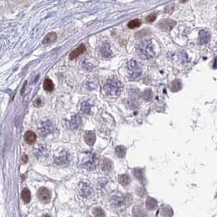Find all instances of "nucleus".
Wrapping results in <instances>:
<instances>
[{
  "label": "nucleus",
  "mask_w": 217,
  "mask_h": 217,
  "mask_svg": "<svg viewBox=\"0 0 217 217\" xmlns=\"http://www.w3.org/2000/svg\"><path fill=\"white\" fill-rule=\"evenodd\" d=\"M105 94L110 98H117L122 89V84L118 79L111 78L106 81L104 86Z\"/></svg>",
  "instance_id": "obj_1"
},
{
  "label": "nucleus",
  "mask_w": 217,
  "mask_h": 217,
  "mask_svg": "<svg viewBox=\"0 0 217 217\" xmlns=\"http://www.w3.org/2000/svg\"><path fill=\"white\" fill-rule=\"evenodd\" d=\"M138 51L140 54L147 59L153 58L155 55V51L153 50L152 45L150 41H145L141 44L138 47Z\"/></svg>",
  "instance_id": "obj_2"
},
{
  "label": "nucleus",
  "mask_w": 217,
  "mask_h": 217,
  "mask_svg": "<svg viewBox=\"0 0 217 217\" xmlns=\"http://www.w3.org/2000/svg\"><path fill=\"white\" fill-rule=\"evenodd\" d=\"M127 68H128V74L130 76L131 78H137L141 76L142 74V68L139 65V64L135 60H131L128 63V65H127Z\"/></svg>",
  "instance_id": "obj_3"
},
{
  "label": "nucleus",
  "mask_w": 217,
  "mask_h": 217,
  "mask_svg": "<svg viewBox=\"0 0 217 217\" xmlns=\"http://www.w3.org/2000/svg\"><path fill=\"white\" fill-rule=\"evenodd\" d=\"M98 162H99V159H98V157L96 156V155L95 154L89 153L88 155V156L85 158V162L82 163L81 165L87 170H94L95 169V167H97Z\"/></svg>",
  "instance_id": "obj_4"
},
{
  "label": "nucleus",
  "mask_w": 217,
  "mask_h": 217,
  "mask_svg": "<svg viewBox=\"0 0 217 217\" xmlns=\"http://www.w3.org/2000/svg\"><path fill=\"white\" fill-rule=\"evenodd\" d=\"M37 196L41 203H49L51 199V194L50 190L45 187H41L37 190Z\"/></svg>",
  "instance_id": "obj_5"
},
{
  "label": "nucleus",
  "mask_w": 217,
  "mask_h": 217,
  "mask_svg": "<svg viewBox=\"0 0 217 217\" xmlns=\"http://www.w3.org/2000/svg\"><path fill=\"white\" fill-rule=\"evenodd\" d=\"M175 25H176V22H175V21H173L172 20H170V19H166V20H163V21L159 22V26L162 30L168 31V30H170V29H172Z\"/></svg>",
  "instance_id": "obj_6"
},
{
  "label": "nucleus",
  "mask_w": 217,
  "mask_h": 217,
  "mask_svg": "<svg viewBox=\"0 0 217 217\" xmlns=\"http://www.w3.org/2000/svg\"><path fill=\"white\" fill-rule=\"evenodd\" d=\"M85 50H86L85 49V46L84 44H81V45L79 46L77 49H75L73 51L71 52L70 55H69V59L70 60H74V59L77 58L78 56H80L84 52H85Z\"/></svg>",
  "instance_id": "obj_7"
},
{
  "label": "nucleus",
  "mask_w": 217,
  "mask_h": 217,
  "mask_svg": "<svg viewBox=\"0 0 217 217\" xmlns=\"http://www.w3.org/2000/svg\"><path fill=\"white\" fill-rule=\"evenodd\" d=\"M79 193L84 198H86L90 193V187L87 183L85 182H81L79 184Z\"/></svg>",
  "instance_id": "obj_8"
},
{
  "label": "nucleus",
  "mask_w": 217,
  "mask_h": 217,
  "mask_svg": "<svg viewBox=\"0 0 217 217\" xmlns=\"http://www.w3.org/2000/svg\"><path fill=\"white\" fill-rule=\"evenodd\" d=\"M84 138H85V142H86V144H88L89 146H93L95 142V140H96V136H95L94 132L88 131L85 133Z\"/></svg>",
  "instance_id": "obj_9"
},
{
  "label": "nucleus",
  "mask_w": 217,
  "mask_h": 217,
  "mask_svg": "<svg viewBox=\"0 0 217 217\" xmlns=\"http://www.w3.org/2000/svg\"><path fill=\"white\" fill-rule=\"evenodd\" d=\"M81 123V118L79 116H77V115H76V116H72V120H71L70 123H69V127H70L71 128L75 129V128H78V127L80 126Z\"/></svg>",
  "instance_id": "obj_10"
},
{
  "label": "nucleus",
  "mask_w": 217,
  "mask_h": 217,
  "mask_svg": "<svg viewBox=\"0 0 217 217\" xmlns=\"http://www.w3.org/2000/svg\"><path fill=\"white\" fill-rule=\"evenodd\" d=\"M100 51H101L102 55L105 57V58H108V57L112 55V51L110 49V46L108 43H105L102 46Z\"/></svg>",
  "instance_id": "obj_11"
},
{
  "label": "nucleus",
  "mask_w": 217,
  "mask_h": 217,
  "mask_svg": "<svg viewBox=\"0 0 217 217\" xmlns=\"http://www.w3.org/2000/svg\"><path fill=\"white\" fill-rule=\"evenodd\" d=\"M25 139L29 144H33V142H35L36 139H37V136L32 131H28L25 134Z\"/></svg>",
  "instance_id": "obj_12"
},
{
  "label": "nucleus",
  "mask_w": 217,
  "mask_h": 217,
  "mask_svg": "<svg viewBox=\"0 0 217 217\" xmlns=\"http://www.w3.org/2000/svg\"><path fill=\"white\" fill-rule=\"evenodd\" d=\"M56 38H57V35H56L55 33H54V32L49 33L47 35L44 37L43 44H50L51 42H54Z\"/></svg>",
  "instance_id": "obj_13"
},
{
  "label": "nucleus",
  "mask_w": 217,
  "mask_h": 217,
  "mask_svg": "<svg viewBox=\"0 0 217 217\" xmlns=\"http://www.w3.org/2000/svg\"><path fill=\"white\" fill-rule=\"evenodd\" d=\"M21 198L25 203H29L31 200V194L29 189H24L21 192Z\"/></svg>",
  "instance_id": "obj_14"
},
{
  "label": "nucleus",
  "mask_w": 217,
  "mask_h": 217,
  "mask_svg": "<svg viewBox=\"0 0 217 217\" xmlns=\"http://www.w3.org/2000/svg\"><path fill=\"white\" fill-rule=\"evenodd\" d=\"M146 206L148 210H154L157 206V202L152 198H148L146 201Z\"/></svg>",
  "instance_id": "obj_15"
},
{
  "label": "nucleus",
  "mask_w": 217,
  "mask_h": 217,
  "mask_svg": "<svg viewBox=\"0 0 217 217\" xmlns=\"http://www.w3.org/2000/svg\"><path fill=\"white\" fill-rule=\"evenodd\" d=\"M125 154H126V148L124 146H118L116 148V155L120 159L124 158Z\"/></svg>",
  "instance_id": "obj_16"
},
{
  "label": "nucleus",
  "mask_w": 217,
  "mask_h": 217,
  "mask_svg": "<svg viewBox=\"0 0 217 217\" xmlns=\"http://www.w3.org/2000/svg\"><path fill=\"white\" fill-rule=\"evenodd\" d=\"M44 89L46 91H52L54 89V83L50 79H46L43 83Z\"/></svg>",
  "instance_id": "obj_17"
},
{
  "label": "nucleus",
  "mask_w": 217,
  "mask_h": 217,
  "mask_svg": "<svg viewBox=\"0 0 217 217\" xmlns=\"http://www.w3.org/2000/svg\"><path fill=\"white\" fill-rule=\"evenodd\" d=\"M119 182L123 186H128L130 183V178L126 174L120 175L119 176Z\"/></svg>",
  "instance_id": "obj_18"
},
{
  "label": "nucleus",
  "mask_w": 217,
  "mask_h": 217,
  "mask_svg": "<svg viewBox=\"0 0 217 217\" xmlns=\"http://www.w3.org/2000/svg\"><path fill=\"white\" fill-rule=\"evenodd\" d=\"M133 173H134L135 177L137 180L140 181L141 182H143V181H144V175H143L142 169H141V168H134Z\"/></svg>",
  "instance_id": "obj_19"
},
{
  "label": "nucleus",
  "mask_w": 217,
  "mask_h": 217,
  "mask_svg": "<svg viewBox=\"0 0 217 217\" xmlns=\"http://www.w3.org/2000/svg\"><path fill=\"white\" fill-rule=\"evenodd\" d=\"M141 25H142V21H141L139 19H134V20L131 21L130 22H128V27L129 28V29H135V28L139 27V26H141Z\"/></svg>",
  "instance_id": "obj_20"
},
{
  "label": "nucleus",
  "mask_w": 217,
  "mask_h": 217,
  "mask_svg": "<svg viewBox=\"0 0 217 217\" xmlns=\"http://www.w3.org/2000/svg\"><path fill=\"white\" fill-rule=\"evenodd\" d=\"M90 109H91V106L89 105V103H83L81 104V111H82L85 114H89L90 113Z\"/></svg>",
  "instance_id": "obj_21"
},
{
  "label": "nucleus",
  "mask_w": 217,
  "mask_h": 217,
  "mask_svg": "<svg viewBox=\"0 0 217 217\" xmlns=\"http://www.w3.org/2000/svg\"><path fill=\"white\" fill-rule=\"evenodd\" d=\"M107 163H108V159H105L104 161V167H103V169L104 171H109L110 169H112V162L110 161L108 164Z\"/></svg>",
  "instance_id": "obj_22"
},
{
  "label": "nucleus",
  "mask_w": 217,
  "mask_h": 217,
  "mask_svg": "<svg viewBox=\"0 0 217 217\" xmlns=\"http://www.w3.org/2000/svg\"><path fill=\"white\" fill-rule=\"evenodd\" d=\"M156 17H157V14L156 13H151L148 17H147L146 20H147V22H153L155 19H156Z\"/></svg>",
  "instance_id": "obj_23"
},
{
  "label": "nucleus",
  "mask_w": 217,
  "mask_h": 217,
  "mask_svg": "<svg viewBox=\"0 0 217 217\" xmlns=\"http://www.w3.org/2000/svg\"><path fill=\"white\" fill-rule=\"evenodd\" d=\"M151 91H150V90H146L143 93V94H142V98L144 99L145 100H147V101H148V100L151 99Z\"/></svg>",
  "instance_id": "obj_24"
},
{
  "label": "nucleus",
  "mask_w": 217,
  "mask_h": 217,
  "mask_svg": "<svg viewBox=\"0 0 217 217\" xmlns=\"http://www.w3.org/2000/svg\"><path fill=\"white\" fill-rule=\"evenodd\" d=\"M94 215H101V216H104L105 215V213L103 211V210L100 208H96L94 210Z\"/></svg>",
  "instance_id": "obj_25"
},
{
  "label": "nucleus",
  "mask_w": 217,
  "mask_h": 217,
  "mask_svg": "<svg viewBox=\"0 0 217 217\" xmlns=\"http://www.w3.org/2000/svg\"><path fill=\"white\" fill-rule=\"evenodd\" d=\"M23 162H24V163H26V162H28V156H27V155H24V156H23Z\"/></svg>",
  "instance_id": "obj_26"
}]
</instances>
